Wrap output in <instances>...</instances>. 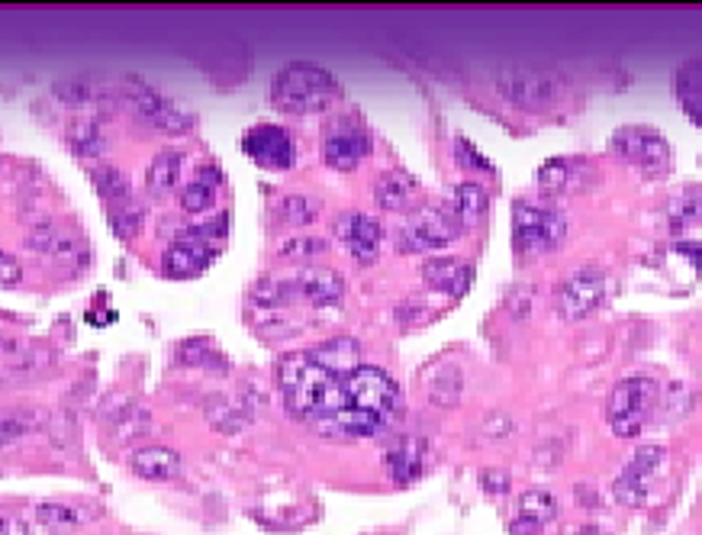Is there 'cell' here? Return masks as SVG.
<instances>
[{
	"mask_svg": "<svg viewBox=\"0 0 702 535\" xmlns=\"http://www.w3.org/2000/svg\"><path fill=\"white\" fill-rule=\"evenodd\" d=\"M278 387L284 394V404L296 419L313 422L326 436L335 419L345 413V384L338 374L310 359V352H290L278 362Z\"/></svg>",
	"mask_w": 702,
	"mask_h": 535,
	"instance_id": "6da1fadb",
	"label": "cell"
},
{
	"mask_svg": "<svg viewBox=\"0 0 702 535\" xmlns=\"http://www.w3.org/2000/svg\"><path fill=\"white\" fill-rule=\"evenodd\" d=\"M342 384H345V413L335 419L330 436L365 439V436L387 429L403 410L400 384L377 365L355 368L342 377Z\"/></svg>",
	"mask_w": 702,
	"mask_h": 535,
	"instance_id": "7a4b0ae2",
	"label": "cell"
},
{
	"mask_svg": "<svg viewBox=\"0 0 702 535\" xmlns=\"http://www.w3.org/2000/svg\"><path fill=\"white\" fill-rule=\"evenodd\" d=\"M338 97V78L316 62H288L271 82V100L284 114H320L330 110Z\"/></svg>",
	"mask_w": 702,
	"mask_h": 535,
	"instance_id": "3957f363",
	"label": "cell"
},
{
	"mask_svg": "<svg viewBox=\"0 0 702 535\" xmlns=\"http://www.w3.org/2000/svg\"><path fill=\"white\" fill-rule=\"evenodd\" d=\"M568 216L551 201H516L512 204V246L522 258H541L564 243Z\"/></svg>",
	"mask_w": 702,
	"mask_h": 535,
	"instance_id": "277c9868",
	"label": "cell"
},
{
	"mask_svg": "<svg viewBox=\"0 0 702 535\" xmlns=\"http://www.w3.org/2000/svg\"><path fill=\"white\" fill-rule=\"evenodd\" d=\"M226 233H229V216H216V220H209L204 226L187 229L184 236H177L165 248L162 271H165L168 278H177V281L204 275L209 265H213V258L219 255V243L226 239Z\"/></svg>",
	"mask_w": 702,
	"mask_h": 535,
	"instance_id": "5b68a950",
	"label": "cell"
},
{
	"mask_svg": "<svg viewBox=\"0 0 702 535\" xmlns=\"http://www.w3.org/2000/svg\"><path fill=\"white\" fill-rule=\"evenodd\" d=\"M609 149L613 156L622 159L628 168H635L641 178H651V181H661L670 174V165H673V152H670V142L663 139L661 129L645 124H628L619 126L609 139Z\"/></svg>",
	"mask_w": 702,
	"mask_h": 535,
	"instance_id": "8992f818",
	"label": "cell"
},
{
	"mask_svg": "<svg viewBox=\"0 0 702 535\" xmlns=\"http://www.w3.org/2000/svg\"><path fill=\"white\" fill-rule=\"evenodd\" d=\"M655 404H658V384L651 377H645V374L622 377L619 384L613 387V394H609V404H606L609 429L619 439L641 436L648 419H651V413H655Z\"/></svg>",
	"mask_w": 702,
	"mask_h": 535,
	"instance_id": "52a82bcc",
	"label": "cell"
},
{
	"mask_svg": "<svg viewBox=\"0 0 702 535\" xmlns=\"http://www.w3.org/2000/svg\"><path fill=\"white\" fill-rule=\"evenodd\" d=\"M606 293H609V275L600 265H580L577 271H571L558 285L554 303L564 320H583L606 303Z\"/></svg>",
	"mask_w": 702,
	"mask_h": 535,
	"instance_id": "ba28073f",
	"label": "cell"
},
{
	"mask_svg": "<svg viewBox=\"0 0 702 535\" xmlns=\"http://www.w3.org/2000/svg\"><path fill=\"white\" fill-rule=\"evenodd\" d=\"M461 236V223L449 206H422L403 223L400 248L403 252H439Z\"/></svg>",
	"mask_w": 702,
	"mask_h": 535,
	"instance_id": "9c48e42d",
	"label": "cell"
},
{
	"mask_svg": "<svg viewBox=\"0 0 702 535\" xmlns=\"http://www.w3.org/2000/svg\"><path fill=\"white\" fill-rule=\"evenodd\" d=\"M129 104L136 110V117L152 129H162L168 136H184L194 129V114L184 110L181 104H174L171 97H165L162 90L149 87V84H132L129 87Z\"/></svg>",
	"mask_w": 702,
	"mask_h": 535,
	"instance_id": "30bf717a",
	"label": "cell"
},
{
	"mask_svg": "<svg viewBox=\"0 0 702 535\" xmlns=\"http://www.w3.org/2000/svg\"><path fill=\"white\" fill-rule=\"evenodd\" d=\"M663 446H641L635 449V454L628 458V464L622 468V474L613 484V496L622 506H645L648 503V494H651V481L655 474L661 471Z\"/></svg>",
	"mask_w": 702,
	"mask_h": 535,
	"instance_id": "8fae6325",
	"label": "cell"
},
{
	"mask_svg": "<svg viewBox=\"0 0 702 535\" xmlns=\"http://www.w3.org/2000/svg\"><path fill=\"white\" fill-rule=\"evenodd\" d=\"M371 132L368 126H361L358 120L345 117L338 124H332L323 136V159L326 165L335 171H355L368 156H371Z\"/></svg>",
	"mask_w": 702,
	"mask_h": 535,
	"instance_id": "7c38bea8",
	"label": "cell"
},
{
	"mask_svg": "<svg viewBox=\"0 0 702 535\" xmlns=\"http://www.w3.org/2000/svg\"><path fill=\"white\" fill-rule=\"evenodd\" d=\"M242 152L255 165L268 168V171H288L296 165V142L288 129L278 124H258L246 129Z\"/></svg>",
	"mask_w": 702,
	"mask_h": 535,
	"instance_id": "4fadbf2b",
	"label": "cell"
},
{
	"mask_svg": "<svg viewBox=\"0 0 702 535\" xmlns=\"http://www.w3.org/2000/svg\"><path fill=\"white\" fill-rule=\"evenodd\" d=\"M499 90L526 107V110H544L548 104H554L558 97V78L541 72V68H532V65H512V68H503L499 72Z\"/></svg>",
	"mask_w": 702,
	"mask_h": 535,
	"instance_id": "5bb4252c",
	"label": "cell"
},
{
	"mask_svg": "<svg viewBox=\"0 0 702 535\" xmlns=\"http://www.w3.org/2000/svg\"><path fill=\"white\" fill-rule=\"evenodd\" d=\"M335 233L338 239L345 243V248L358 258V261H374L380 255V246H384V229L380 223L368 216V213H345L338 223H335Z\"/></svg>",
	"mask_w": 702,
	"mask_h": 535,
	"instance_id": "9a60e30c",
	"label": "cell"
},
{
	"mask_svg": "<svg viewBox=\"0 0 702 535\" xmlns=\"http://www.w3.org/2000/svg\"><path fill=\"white\" fill-rule=\"evenodd\" d=\"M422 281L439 293L464 297L474 281V265H467L464 258H455V255H432L422 265Z\"/></svg>",
	"mask_w": 702,
	"mask_h": 535,
	"instance_id": "2e32d148",
	"label": "cell"
},
{
	"mask_svg": "<svg viewBox=\"0 0 702 535\" xmlns=\"http://www.w3.org/2000/svg\"><path fill=\"white\" fill-rule=\"evenodd\" d=\"M558 516V500L544 488H532L519 500L516 516L509 520V535H538Z\"/></svg>",
	"mask_w": 702,
	"mask_h": 535,
	"instance_id": "e0dca14e",
	"label": "cell"
},
{
	"mask_svg": "<svg viewBox=\"0 0 702 535\" xmlns=\"http://www.w3.org/2000/svg\"><path fill=\"white\" fill-rule=\"evenodd\" d=\"M422 464H425V442L415 436H403V439L390 442L384 452V468L393 478V484H400V488L413 484L422 474Z\"/></svg>",
	"mask_w": 702,
	"mask_h": 535,
	"instance_id": "ac0fdd59",
	"label": "cell"
},
{
	"mask_svg": "<svg viewBox=\"0 0 702 535\" xmlns=\"http://www.w3.org/2000/svg\"><path fill=\"white\" fill-rule=\"evenodd\" d=\"M296 290L313 303V307H335L345 293V281L338 271L326 265H306L296 271Z\"/></svg>",
	"mask_w": 702,
	"mask_h": 535,
	"instance_id": "d6986e66",
	"label": "cell"
},
{
	"mask_svg": "<svg viewBox=\"0 0 702 535\" xmlns=\"http://www.w3.org/2000/svg\"><path fill=\"white\" fill-rule=\"evenodd\" d=\"M30 248H36L40 255L52 258V261H62V265H84L87 261V243H84L78 233H68V229H36L30 236Z\"/></svg>",
	"mask_w": 702,
	"mask_h": 535,
	"instance_id": "ffe728a7",
	"label": "cell"
},
{
	"mask_svg": "<svg viewBox=\"0 0 702 535\" xmlns=\"http://www.w3.org/2000/svg\"><path fill=\"white\" fill-rule=\"evenodd\" d=\"M310 359H313L316 365H323L326 371H332V374H338V377H345V374H352V371L365 365L361 345H358V339H352V335L326 339L323 345L310 349Z\"/></svg>",
	"mask_w": 702,
	"mask_h": 535,
	"instance_id": "44dd1931",
	"label": "cell"
},
{
	"mask_svg": "<svg viewBox=\"0 0 702 535\" xmlns=\"http://www.w3.org/2000/svg\"><path fill=\"white\" fill-rule=\"evenodd\" d=\"M129 468L142 481H174L181 474V454L168 446H142L129 458Z\"/></svg>",
	"mask_w": 702,
	"mask_h": 535,
	"instance_id": "7402d4cb",
	"label": "cell"
},
{
	"mask_svg": "<svg viewBox=\"0 0 702 535\" xmlns=\"http://www.w3.org/2000/svg\"><path fill=\"white\" fill-rule=\"evenodd\" d=\"M673 97L680 110L702 129V58H687L673 72Z\"/></svg>",
	"mask_w": 702,
	"mask_h": 535,
	"instance_id": "603a6c76",
	"label": "cell"
},
{
	"mask_svg": "<svg viewBox=\"0 0 702 535\" xmlns=\"http://www.w3.org/2000/svg\"><path fill=\"white\" fill-rule=\"evenodd\" d=\"M586 178H590L586 162H583V159H568V156L551 159V162H544V165L538 168V188H541L544 194L574 191V188H580Z\"/></svg>",
	"mask_w": 702,
	"mask_h": 535,
	"instance_id": "cb8c5ba5",
	"label": "cell"
},
{
	"mask_svg": "<svg viewBox=\"0 0 702 535\" xmlns=\"http://www.w3.org/2000/svg\"><path fill=\"white\" fill-rule=\"evenodd\" d=\"M219 188H223V171L216 165H204L181 188V204L187 213H207L219 197Z\"/></svg>",
	"mask_w": 702,
	"mask_h": 535,
	"instance_id": "d4e9b609",
	"label": "cell"
},
{
	"mask_svg": "<svg viewBox=\"0 0 702 535\" xmlns=\"http://www.w3.org/2000/svg\"><path fill=\"white\" fill-rule=\"evenodd\" d=\"M487 206H490V197H487L484 184H477V181H461L455 191H452V204H449V210L455 213L461 229H467V226H480V223H484Z\"/></svg>",
	"mask_w": 702,
	"mask_h": 535,
	"instance_id": "484cf974",
	"label": "cell"
},
{
	"mask_svg": "<svg viewBox=\"0 0 702 535\" xmlns=\"http://www.w3.org/2000/svg\"><path fill=\"white\" fill-rule=\"evenodd\" d=\"M415 194H419V184L407 171H384L374 184V201L384 210H407L415 201Z\"/></svg>",
	"mask_w": 702,
	"mask_h": 535,
	"instance_id": "4316f807",
	"label": "cell"
},
{
	"mask_svg": "<svg viewBox=\"0 0 702 535\" xmlns=\"http://www.w3.org/2000/svg\"><path fill=\"white\" fill-rule=\"evenodd\" d=\"M181 168H184V156L181 152H162V156H155L152 165L145 168V188H149V194H155V197L171 194L177 188Z\"/></svg>",
	"mask_w": 702,
	"mask_h": 535,
	"instance_id": "83f0119b",
	"label": "cell"
},
{
	"mask_svg": "<svg viewBox=\"0 0 702 535\" xmlns=\"http://www.w3.org/2000/svg\"><path fill=\"white\" fill-rule=\"evenodd\" d=\"M670 226L680 229H693L702 226V184H687L673 201H670Z\"/></svg>",
	"mask_w": 702,
	"mask_h": 535,
	"instance_id": "f1b7e54d",
	"label": "cell"
},
{
	"mask_svg": "<svg viewBox=\"0 0 702 535\" xmlns=\"http://www.w3.org/2000/svg\"><path fill=\"white\" fill-rule=\"evenodd\" d=\"M177 355H181V362L184 365H191V368H216L226 371V359H223V352L209 342V339H187L181 349H177Z\"/></svg>",
	"mask_w": 702,
	"mask_h": 535,
	"instance_id": "f546056e",
	"label": "cell"
},
{
	"mask_svg": "<svg viewBox=\"0 0 702 535\" xmlns=\"http://www.w3.org/2000/svg\"><path fill=\"white\" fill-rule=\"evenodd\" d=\"M464 390V377L457 368H442L429 381V400L439 407H455Z\"/></svg>",
	"mask_w": 702,
	"mask_h": 535,
	"instance_id": "4dcf8cb0",
	"label": "cell"
},
{
	"mask_svg": "<svg viewBox=\"0 0 702 535\" xmlns=\"http://www.w3.org/2000/svg\"><path fill=\"white\" fill-rule=\"evenodd\" d=\"M94 188H97V194H104L110 204L129 201V178H126L120 168H114V165L94 168Z\"/></svg>",
	"mask_w": 702,
	"mask_h": 535,
	"instance_id": "1f68e13d",
	"label": "cell"
},
{
	"mask_svg": "<svg viewBox=\"0 0 702 535\" xmlns=\"http://www.w3.org/2000/svg\"><path fill=\"white\" fill-rule=\"evenodd\" d=\"M281 220L290 223V226H306V223H313L316 216H320V201H313V197H306V194H290L281 201Z\"/></svg>",
	"mask_w": 702,
	"mask_h": 535,
	"instance_id": "d6a6232c",
	"label": "cell"
},
{
	"mask_svg": "<svg viewBox=\"0 0 702 535\" xmlns=\"http://www.w3.org/2000/svg\"><path fill=\"white\" fill-rule=\"evenodd\" d=\"M36 520L48 529H75L82 523V513L65 506V503H40L36 506Z\"/></svg>",
	"mask_w": 702,
	"mask_h": 535,
	"instance_id": "836d02e7",
	"label": "cell"
},
{
	"mask_svg": "<svg viewBox=\"0 0 702 535\" xmlns=\"http://www.w3.org/2000/svg\"><path fill=\"white\" fill-rule=\"evenodd\" d=\"M110 226H114V233H117L120 239H132V236H139V229H142V213H139L136 206H117V210L110 213Z\"/></svg>",
	"mask_w": 702,
	"mask_h": 535,
	"instance_id": "e575fe53",
	"label": "cell"
},
{
	"mask_svg": "<svg viewBox=\"0 0 702 535\" xmlns=\"http://www.w3.org/2000/svg\"><path fill=\"white\" fill-rule=\"evenodd\" d=\"M30 419H20V416H0V446H13L20 442L26 432H30Z\"/></svg>",
	"mask_w": 702,
	"mask_h": 535,
	"instance_id": "d590c367",
	"label": "cell"
},
{
	"mask_svg": "<svg viewBox=\"0 0 702 535\" xmlns=\"http://www.w3.org/2000/svg\"><path fill=\"white\" fill-rule=\"evenodd\" d=\"M455 152H457V162H461L464 168H477V171H494V165H490V162H487V159H484V156H480V152H477V149H474V146L467 142V139H464V136H457V139H455Z\"/></svg>",
	"mask_w": 702,
	"mask_h": 535,
	"instance_id": "8d00e7d4",
	"label": "cell"
},
{
	"mask_svg": "<svg viewBox=\"0 0 702 535\" xmlns=\"http://www.w3.org/2000/svg\"><path fill=\"white\" fill-rule=\"evenodd\" d=\"M480 488L494 496L509 494V474H506V471H499V468H487V471L480 474Z\"/></svg>",
	"mask_w": 702,
	"mask_h": 535,
	"instance_id": "74e56055",
	"label": "cell"
},
{
	"mask_svg": "<svg viewBox=\"0 0 702 535\" xmlns=\"http://www.w3.org/2000/svg\"><path fill=\"white\" fill-rule=\"evenodd\" d=\"M20 278H23V268H20V261H17L10 252H3V248H0V288L20 285Z\"/></svg>",
	"mask_w": 702,
	"mask_h": 535,
	"instance_id": "f35d334b",
	"label": "cell"
},
{
	"mask_svg": "<svg viewBox=\"0 0 702 535\" xmlns=\"http://www.w3.org/2000/svg\"><path fill=\"white\" fill-rule=\"evenodd\" d=\"M72 139H75V146H78L82 152H94V149H100V132H97V126L94 124L75 126Z\"/></svg>",
	"mask_w": 702,
	"mask_h": 535,
	"instance_id": "ab89813d",
	"label": "cell"
},
{
	"mask_svg": "<svg viewBox=\"0 0 702 535\" xmlns=\"http://www.w3.org/2000/svg\"><path fill=\"white\" fill-rule=\"evenodd\" d=\"M0 535H33L30 526L17 516H0Z\"/></svg>",
	"mask_w": 702,
	"mask_h": 535,
	"instance_id": "60d3db41",
	"label": "cell"
},
{
	"mask_svg": "<svg viewBox=\"0 0 702 535\" xmlns=\"http://www.w3.org/2000/svg\"><path fill=\"white\" fill-rule=\"evenodd\" d=\"M323 248H326V243H323V239H306V243H288V246H284V252H288V255H296V252L316 255V252H323Z\"/></svg>",
	"mask_w": 702,
	"mask_h": 535,
	"instance_id": "b9f144b4",
	"label": "cell"
},
{
	"mask_svg": "<svg viewBox=\"0 0 702 535\" xmlns=\"http://www.w3.org/2000/svg\"><path fill=\"white\" fill-rule=\"evenodd\" d=\"M574 535H609L606 529H600V526H580Z\"/></svg>",
	"mask_w": 702,
	"mask_h": 535,
	"instance_id": "7bdbcfd3",
	"label": "cell"
},
{
	"mask_svg": "<svg viewBox=\"0 0 702 535\" xmlns=\"http://www.w3.org/2000/svg\"><path fill=\"white\" fill-rule=\"evenodd\" d=\"M700 165H702V156H700Z\"/></svg>",
	"mask_w": 702,
	"mask_h": 535,
	"instance_id": "ee69618b",
	"label": "cell"
}]
</instances>
